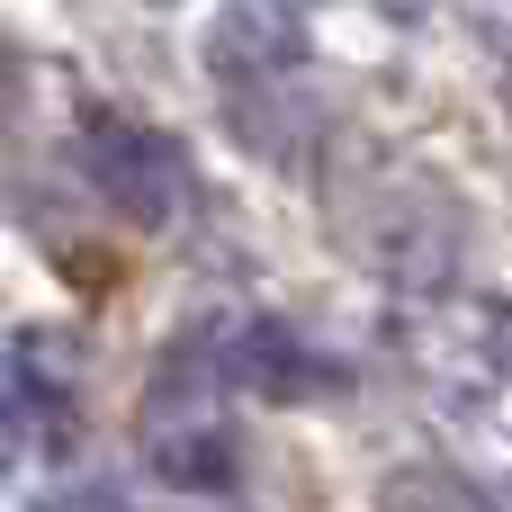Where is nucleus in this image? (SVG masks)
<instances>
[{
    "instance_id": "nucleus-1",
    "label": "nucleus",
    "mask_w": 512,
    "mask_h": 512,
    "mask_svg": "<svg viewBox=\"0 0 512 512\" xmlns=\"http://www.w3.org/2000/svg\"><path fill=\"white\" fill-rule=\"evenodd\" d=\"M225 351L207 333H189L162 369H153V396H144V459L162 486H189V495H216L234 486V423H225Z\"/></svg>"
},
{
    "instance_id": "nucleus-2",
    "label": "nucleus",
    "mask_w": 512,
    "mask_h": 512,
    "mask_svg": "<svg viewBox=\"0 0 512 512\" xmlns=\"http://www.w3.org/2000/svg\"><path fill=\"white\" fill-rule=\"evenodd\" d=\"M81 162H90L99 198H108L126 225H171V216L189 207V162H180V144H171L162 126H135V117L99 108V117L81 126Z\"/></svg>"
},
{
    "instance_id": "nucleus-3",
    "label": "nucleus",
    "mask_w": 512,
    "mask_h": 512,
    "mask_svg": "<svg viewBox=\"0 0 512 512\" xmlns=\"http://www.w3.org/2000/svg\"><path fill=\"white\" fill-rule=\"evenodd\" d=\"M225 369H234L243 387H261V396H288V405H297V396H315V387H333V369H324V360H306L279 324H252V333L225 351Z\"/></svg>"
},
{
    "instance_id": "nucleus-4",
    "label": "nucleus",
    "mask_w": 512,
    "mask_h": 512,
    "mask_svg": "<svg viewBox=\"0 0 512 512\" xmlns=\"http://www.w3.org/2000/svg\"><path fill=\"white\" fill-rule=\"evenodd\" d=\"M387 512H495L468 477H441V468H405L387 486Z\"/></svg>"
},
{
    "instance_id": "nucleus-5",
    "label": "nucleus",
    "mask_w": 512,
    "mask_h": 512,
    "mask_svg": "<svg viewBox=\"0 0 512 512\" xmlns=\"http://www.w3.org/2000/svg\"><path fill=\"white\" fill-rule=\"evenodd\" d=\"M0 468H9V423H0Z\"/></svg>"
}]
</instances>
